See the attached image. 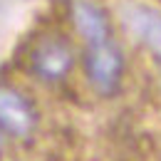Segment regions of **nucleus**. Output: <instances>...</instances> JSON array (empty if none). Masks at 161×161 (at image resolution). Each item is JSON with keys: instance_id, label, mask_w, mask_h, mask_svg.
I'll return each mask as SVG.
<instances>
[{"instance_id": "obj_4", "label": "nucleus", "mask_w": 161, "mask_h": 161, "mask_svg": "<svg viewBox=\"0 0 161 161\" xmlns=\"http://www.w3.org/2000/svg\"><path fill=\"white\" fill-rule=\"evenodd\" d=\"M124 30L161 57V10L149 3H126L121 8Z\"/></svg>"}, {"instance_id": "obj_5", "label": "nucleus", "mask_w": 161, "mask_h": 161, "mask_svg": "<svg viewBox=\"0 0 161 161\" xmlns=\"http://www.w3.org/2000/svg\"><path fill=\"white\" fill-rule=\"evenodd\" d=\"M69 18L84 45L112 40V25L99 3L94 0H72L69 5Z\"/></svg>"}, {"instance_id": "obj_7", "label": "nucleus", "mask_w": 161, "mask_h": 161, "mask_svg": "<svg viewBox=\"0 0 161 161\" xmlns=\"http://www.w3.org/2000/svg\"><path fill=\"white\" fill-rule=\"evenodd\" d=\"M159 72H161V57H159Z\"/></svg>"}, {"instance_id": "obj_3", "label": "nucleus", "mask_w": 161, "mask_h": 161, "mask_svg": "<svg viewBox=\"0 0 161 161\" xmlns=\"http://www.w3.org/2000/svg\"><path fill=\"white\" fill-rule=\"evenodd\" d=\"M37 126V109L22 92L0 87V129L8 136L27 139Z\"/></svg>"}, {"instance_id": "obj_1", "label": "nucleus", "mask_w": 161, "mask_h": 161, "mask_svg": "<svg viewBox=\"0 0 161 161\" xmlns=\"http://www.w3.org/2000/svg\"><path fill=\"white\" fill-rule=\"evenodd\" d=\"M82 67H84V77L89 82V87L97 94H102V97H114L121 89L124 72H126V62H124L121 47L114 40L84 45Z\"/></svg>"}, {"instance_id": "obj_6", "label": "nucleus", "mask_w": 161, "mask_h": 161, "mask_svg": "<svg viewBox=\"0 0 161 161\" xmlns=\"http://www.w3.org/2000/svg\"><path fill=\"white\" fill-rule=\"evenodd\" d=\"M3 134H5V131L0 129V154H3Z\"/></svg>"}, {"instance_id": "obj_2", "label": "nucleus", "mask_w": 161, "mask_h": 161, "mask_svg": "<svg viewBox=\"0 0 161 161\" xmlns=\"http://www.w3.org/2000/svg\"><path fill=\"white\" fill-rule=\"evenodd\" d=\"M30 69L42 82H50V84L62 82L75 69V50H72V45L64 37H57V35L42 37L30 52Z\"/></svg>"}]
</instances>
